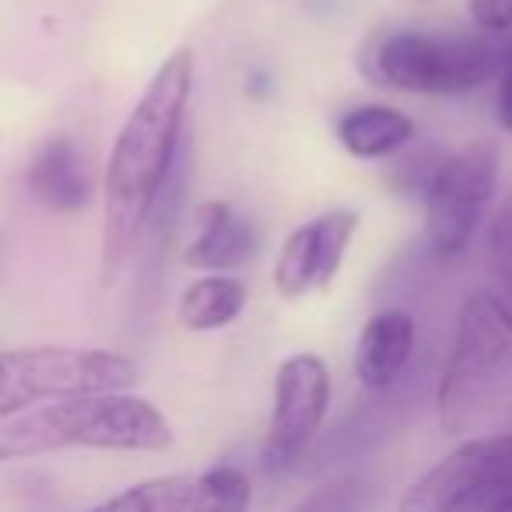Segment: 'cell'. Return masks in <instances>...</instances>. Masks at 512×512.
<instances>
[{
	"instance_id": "cell-12",
	"label": "cell",
	"mask_w": 512,
	"mask_h": 512,
	"mask_svg": "<svg viewBox=\"0 0 512 512\" xmlns=\"http://www.w3.org/2000/svg\"><path fill=\"white\" fill-rule=\"evenodd\" d=\"M29 190L46 211L74 214L92 200V172L85 151L71 137H50L29 165Z\"/></svg>"
},
{
	"instance_id": "cell-7",
	"label": "cell",
	"mask_w": 512,
	"mask_h": 512,
	"mask_svg": "<svg viewBox=\"0 0 512 512\" xmlns=\"http://www.w3.org/2000/svg\"><path fill=\"white\" fill-rule=\"evenodd\" d=\"M512 491V432L467 439L428 467L400 512H491Z\"/></svg>"
},
{
	"instance_id": "cell-2",
	"label": "cell",
	"mask_w": 512,
	"mask_h": 512,
	"mask_svg": "<svg viewBox=\"0 0 512 512\" xmlns=\"http://www.w3.org/2000/svg\"><path fill=\"white\" fill-rule=\"evenodd\" d=\"M176 442L169 418L134 393L53 400L0 421V463L29 460L57 449L165 453Z\"/></svg>"
},
{
	"instance_id": "cell-14",
	"label": "cell",
	"mask_w": 512,
	"mask_h": 512,
	"mask_svg": "<svg viewBox=\"0 0 512 512\" xmlns=\"http://www.w3.org/2000/svg\"><path fill=\"white\" fill-rule=\"evenodd\" d=\"M246 285L239 278H225V274H214V278H200L179 295L176 320L179 327L193 330V334H211L228 323H235L246 309Z\"/></svg>"
},
{
	"instance_id": "cell-16",
	"label": "cell",
	"mask_w": 512,
	"mask_h": 512,
	"mask_svg": "<svg viewBox=\"0 0 512 512\" xmlns=\"http://www.w3.org/2000/svg\"><path fill=\"white\" fill-rule=\"evenodd\" d=\"M190 488H193L190 474L151 477V481L134 484V488L120 491V495L106 498V502L92 505L85 512H183Z\"/></svg>"
},
{
	"instance_id": "cell-19",
	"label": "cell",
	"mask_w": 512,
	"mask_h": 512,
	"mask_svg": "<svg viewBox=\"0 0 512 512\" xmlns=\"http://www.w3.org/2000/svg\"><path fill=\"white\" fill-rule=\"evenodd\" d=\"M467 11L484 36H509L512 0H467Z\"/></svg>"
},
{
	"instance_id": "cell-13",
	"label": "cell",
	"mask_w": 512,
	"mask_h": 512,
	"mask_svg": "<svg viewBox=\"0 0 512 512\" xmlns=\"http://www.w3.org/2000/svg\"><path fill=\"white\" fill-rule=\"evenodd\" d=\"M337 137L344 151L365 162L390 158L414 141V120L393 106H355L337 120Z\"/></svg>"
},
{
	"instance_id": "cell-20",
	"label": "cell",
	"mask_w": 512,
	"mask_h": 512,
	"mask_svg": "<svg viewBox=\"0 0 512 512\" xmlns=\"http://www.w3.org/2000/svg\"><path fill=\"white\" fill-rule=\"evenodd\" d=\"M495 120L512 134V39L502 53V71L495 78Z\"/></svg>"
},
{
	"instance_id": "cell-18",
	"label": "cell",
	"mask_w": 512,
	"mask_h": 512,
	"mask_svg": "<svg viewBox=\"0 0 512 512\" xmlns=\"http://www.w3.org/2000/svg\"><path fill=\"white\" fill-rule=\"evenodd\" d=\"M488 267L502 285V295L512 302V193L488 221Z\"/></svg>"
},
{
	"instance_id": "cell-6",
	"label": "cell",
	"mask_w": 512,
	"mask_h": 512,
	"mask_svg": "<svg viewBox=\"0 0 512 512\" xmlns=\"http://www.w3.org/2000/svg\"><path fill=\"white\" fill-rule=\"evenodd\" d=\"M137 383L141 369L120 351L64 344L0 351V421L53 400L127 393Z\"/></svg>"
},
{
	"instance_id": "cell-4",
	"label": "cell",
	"mask_w": 512,
	"mask_h": 512,
	"mask_svg": "<svg viewBox=\"0 0 512 512\" xmlns=\"http://www.w3.org/2000/svg\"><path fill=\"white\" fill-rule=\"evenodd\" d=\"M397 186L425 207V242L432 256L453 260L474 242L498 190V148L474 141L453 155L421 151L400 162Z\"/></svg>"
},
{
	"instance_id": "cell-8",
	"label": "cell",
	"mask_w": 512,
	"mask_h": 512,
	"mask_svg": "<svg viewBox=\"0 0 512 512\" xmlns=\"http://www.w3.org/2000/svg\"><path fill=\"white\" fill-rule=\"evenodd\" d=\"M330 411V369L320 355H292L274 376V404L264 435V467L285 474L313 446Z\"/></svg>"
},
{
	"instance_id": "cell-3",
	"label": "cell",
	"mask_w": 512,
	"mask_h": 512,
	"mask_svg": "<svg viewBox=\"0 0 512 512\" xmlns=\"http://www.w3.org/2000/svg\"><path fill=\"white\" fill-rule=\"evenodd\" d=\"M512 383V302L477 288L463 299L456 334L435 386V411L446 435L467 432Z\"/></svg>"
},
{
	"instance_id": "cell-9",
	"label": "cell",
	"mask_w": 512,
	"mask_h": 512,
	"mask_svg": "<svg viewBox=\"0 0 512 512\" xmlns=\"http://www.w3.org/2000/svg\"><path fill=\"white\" fill-rule=\"evenodd\" d=\"M358 228H362V214L351 207H337L295 228L274 264V288L281 299L295 302L334 285Z\"/></svg>"
},
{
	"instance_id": "cell-5",
	"label": "cell",
	"mask_w": 512,
	"mask_h": 512,
	"mask_svg": "<svg viewBox=\"0 0 512 512\" xmlns=\"http://www.w3.org/2000/svg\"><path fill=\"white\" fill-rule=\"evenodd\" d=\"M502 53L484 32H421L400 29L379 39L372 74L379 85L411 95H467L502 71Z\"/></svg>"
},
{
	"instance_id": "cell-11",
	"label": "cell",
	"mask_w": 512,
	"mask_h": 512,
	"mask_svg": "<svg viewBox=\"0 0 512 512\" xmlns=\"http://www.w3.org/2000/svg\"><path fill=\"white\" fill-rule=\"evenodd\" d=\"M193 218H197V239L183 253L186 267L225 274L249 264L256 256L260 232H256L253 218L242 214L235 204H228V200H204Z\"/></svg>"
},
{
	"instance_id": "cell-17",
	"label": "cell",
	"mask_w": 512,
	"mask_h": 512,
	"mask_svg": "<svg viewBox=\"0 0 512 512\" xmlns=\"http://www.w3.org/2000/svg\"><path fill=\"white\" fill-rule=\"evenodd\" d=\"M369 502H372V484L362 474H341L309 491L292 512H365Z\"/></svg>"
},
{
	"instance_id": "cell-1",
	"label": "cell",
	"mask_w": 512,
	"mask_h": 512,
	"mask_svg": "<svg viewBox=\"0 0 512 512\" xmlns=\"http://www.w3.org/2000/svg\"><path fill=\"white\" fill-rule=\"evenodd\" d=\"M193 74H197V64L190 50H176L172 57H165V64L158 67L141 99L127 113L109 151L106 221H102L99 246V278L106 288L120 281L130 249H137L144 221L183 155Z\"/></svg>"
},
{
	"instance_id": "cell-15",
	"label": "cell",
	"mask_w": 512,
	"mask_h": 512,
	"mask_svg": "<svg viewBox=\"0 0 512 512\" xmlns=\"http://www.w3.org/2000/svg\"><path fill=\"white\" fill-rule=\"evenodd\" d=\"M249 502H253L249 477L239 467L218 463V467L193 477L183 512H249Z\"/></svg>"
},
{
	"instance_id": "cell-10",
	"label": "cell",
	"mask_w": 512,
	"mask_h": 512,
	"mask_svg": "<svg viewBox=\"0 0 512 512\" xmlns=\"http://www.w3.org/2000/svg\"><path fill=\"white\" fill-rule=\"evenodd\" d=\"M418 327L407 309H379L365 320L355 348V376L365 390L386 393L404 379L414 358Z\"/></svg>"
},
{
	"instance_id": "cell-21",
	"label": "cell",
	"mask_w": 512,
	"mask_h": 512,
	"mask_svg": "<svg viewBox=\"0 0 512 512\" xmlns=\"http://www.w3.org/2000/svg\"><path fill=\"white\" fill-rule=\"evenodd\" d=\"M491 512H512V491H509V495H505L502 502H498V505H495V509H491Z\"/></svg>"
}]
</instances>
